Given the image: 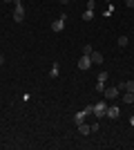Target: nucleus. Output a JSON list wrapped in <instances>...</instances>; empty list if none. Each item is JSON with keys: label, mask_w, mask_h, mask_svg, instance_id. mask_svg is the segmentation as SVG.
<instances>
[{"label": "nucleus", "mask_w": 134, "mask_h": 150, "mask_svg": "<svg viewBox=\"0 0 134 150\" xmlns=\"http://www.w3.org/2000/svg\"><path fill=\"white\" fill-rule=\"evenodd\" d=\"M13 23H22L25 20V7H22V0H13Z\"/></svg>", "instance_id": "f257e3e1"}, {"label": "nucleus", "mask_w": 134, "mask_h": 150, "mask_svg": "<svg viewBox=\"0 0 134 150\" xmlns=\"http://www.w3.org/2000/svg\"><path fill=\"white\" fill-rule=\"evenodd\" d=\"M105 112H107V103H105V101H98V103H94V117L96 119H103V117H105Z\"/></svg>", "instance_id": "f03ea898"}, {"label": "nucleus", "mask_w": 134, "mask_h": 150, "mask_svg": "<svg viewBox=\"0 0 134 150\" xmlns=\"http://www.w3.org/2000/svg\"><path fill=\"white\" fill-rule=\"evenodd\" d=\"M65 20H67V16H58L54 23H51V31H63V27H65Z\"/></svg>", "instance_id": "7ed1b4c3"}, {"label": "nucleus", "mask_w": 134, "mask_h": 150, "mask_svg": "<svg viewBox=\"0 0 134 150\" xmlns=\"http://www.w3.org/2000/svg\"><path fill=\"white\" fill-rule=\"evenodd\" d=\"M92 65H94V63H92V58H89V56H85V54H83L81 58H78V69H83V72H87V69L92 67Z\"/></svg>", "instance_id": "20e7f679"}, {"label": "nucleus", "mask_w": 134, "mask_h": 150, "mask_svg": "<svg viewBox=\"0 0 134 150\" xmlns=\"http://www.w3.org/2000/svg\"><path fill=\"white\" fill-rule=\"evenodd\" d=\"M119 114H121L119 105H107V112H105V117H107V119H119Z\"/></svg>", "instance_id": "39448f33"}, {"label": "nucleus", "mask_w": 134, "mask_h": 150, "mask_svg": "<svg viewBox=\"0 0 134 150\" xmlns=\"http://www.w3.org/2000/svg\"><path fill=\"white\" fill-rule=\"evenodd\" d=\"M103 96H105V99H116V96H119V88H105L103 90Z\"/></svg>", "instance_id": "423d86ee"}, {"label": "nucleus", "mask_w": 134, "mask_h": 150, "mask_svg": "<svg viewBox=\"0 0 134 150\" xmlns=\"http://www.w3.org/2000/svg\"><path fill=\"white\" fill-rule=\"evenodd\" d=\"M89 58H92V63H94V65H101V63H103V54H101V52H92V54H89Z\"/></svg>", "instance_id": "0eeeda50"}, {"label": "nucleus", "mask_w": 134, "mask_h": 150, "mask_svg": "<svg viewBox=\"0 0 134 150\" xmlns=\"http://www.w3.org/2000/svg\"><path fill=\"white\" fill-rule=\"evenodd\" d=\"M78 132H81V134H85V137H87L89 132H92V128H89V125H87V123H85V121H83V123H78Z\"/></svg>", "instance_id": "6e6552de"}, {"label": "nucleus", "mask_w": 134, "mask_h": 150, "mask_svg": "<svg viewBox=\"0 0 134 150\" xmlns=\"http://www.w3.org/2000/svg\"><path fill=\"white\" fill-rule=\"evenodd\" d=\"M85 117H87V114H85L83 110H81V112H76V114H74V123H76V125H78V123H83Z\"/></svg>", "instance_id": "1a4fd4ad"}, {"label": "nucleus", "mask_w": 134, "mask_h": 150, "mask_svg": "<svg viewBox=\"0 0 134 150\" xmlns=\"http://www.w3.org/2000/svg\"><path fill=\"white\" fill-rule=\"evenodd\" d=\"M58 72H60V65H58V63H54V65H51L49 76H51V79H56V76H58Z\"/></svg>", "instance_id": "9d476101"}, {"label": "nucleus", "mask_w": 134, "mask_h": 150, "mask_svg": "<svg viewBox=\"0 0 134 150\" xmlns=\"http://www.w3.org/2000/svg\"><path fill=\"white\" fill-rule=\"evenodd\" d=\"M123 103H128V105H130V103H134V94L132 92H125V94H123Z\"/></svg>", "instance_id": "9b49d317"}, {"label": "nucleus", "mask_w": 134, "mask_h": 150, "mask_svg": "<svg viewBox=\"0 0 134 150\" xmlns=\"http://www.w3.org/2000/svg\"><path fill=\"white\" fill-rule=\"evenodd\" d=\"M92 52H94V47H92V43H85V47H83V54H85V56H89Z\"/></svg>", "instance_id": "f8f14e48"}, {"label": "nucleus", "mask_w": 134, "mask_h": 150, "mask_svg": "<svg viewBox=\"0 0 134 150\" xmlns=\"http://www.w3.org/2000/svg\"><path fill=\"white\" fill-rule=\"evenodd\" d=\"M128 43H130V38H128V36H119V47H125Z\"/></svg>", "instance_id": "ddd939ff"}, {"label": "nucleus", "mask_w": 134, "mask_h": 150, "mask_svg": "<svg viewBox=\"0 0 134 150\" xmlns=\"http://www.w3.org/2000/svg\"><path fill=\"white\" fill-rule=\"evenodd\" d=\"M125 92H132L134 94V81H125Z\"/></svg>", "instance_id": "4468645a"}, {"label": "nucleus", "mask_w": 134, "mask_h": 150, "mask_svg": "<svg viewBox=\"0 0 134 150\" xmlns=\"http://www.w3.org/2000/svg\"><path fill=\"white\" fill-rule=\"evenodd\" d=\"M83 18H85V20H92V18H94V11H92V9H87V11L83 13Z\"/></svg>", "instance_id": "2eb2a0df"}, {"label": "nucleus", "mask_w": 134, "mask_h": 150, "mask_svg": "<svg viewBox=\"0 0 134 150\" xmlns=\"http://www.w3.org/2000/svg\"><path fill=\"white\" fill-rule=\"evenodd\" d=\"M98 81H101V83L107 81V72H101V74H98Z\"/></svg>", "instance_id": "dca6fc26"}, {"label": "nucleus", "mask_w": 134, "mask_h": 150, "mask_svg": "<svg viewBox=\"0 0 134 150\" xmlns=\"http://www.w3.org/2000/svg\"><path fill=\"white\" fill-rule=\"evenodd\" d=\"M87 9H92V11L96 9V2H94V0H87Z\"/></svg>", "instance_id": "f3484780"}, {"label": "nucleus", "mask_w": 134, "mask_h": 150, "mask_svg": "<svg viewBox=\"0 0 134 150\" xmlns=\"http://www.w3.org/2000/svg\"><path fill=\"white\" fill-rule=\"evenodd\" d=\"M83 112H85V114H92V112H94V105H87V108H83Z\"/></svg>", "instance_id": "a211bd4d"}, {"label": "nucleus", "mask_w": 134, "mask_h": 150, "mask_svg": "<svg viewBox=\"0 0 134 150\" xmlns=\"http://www.w3.org/2000/svg\"><path fill=\"white\" fill-rule=\"evenodd\" d=\"M103 90H105V85H103V83L98 81V83H96V92H103Z\"/></svg>", "instance_id": "6ab92c4d"}, {"label": "nucleus", "mask_w": 134, "mask_h": 150, "mask_svg": "<svg viewBox=\"0 0 134 150\" xmlns=\"http://www.w3.org/2000/svg\"><path fill=\"white\" fill-rule=\"evenodd\" d=\"M125 5H128L130 9H134V0H125Z\"/></svg>", "instance_id": "aec40b11"}, {"label": "nucleus", "mask_w": 134, "mask_h": 150, "mask_svg": "<svg viewBox=\"0 0 134 150\" xmlns=\"http://www.w3.org/2000/svg\"><path fill=\"white\" fill-rule=\"evenodd\" d=\"M56 2H60V5H67V2H69V0H56Z\"/></svg>", "instance_id": "412c9836"}, {"label": "nucleus", "mask_w": 134, "mask_h": 150, "mask_svg": "<svg viewBox=\"0 0 134 150\" xmlns=\"http://www.w3.org/2000/svg\"><path fill=\"white\" fill-rule=\"evenodd\" d=\"M2 63H5V54H0V65H2Z\"/></svg>", "instance_id": "4be33fe9"}, {"label": "nucleus", "mask_w": 134, "mask_h": 150, "mask_svg": "<svg viewBox=\"0 0 134 150\" xmlns=\"http://www.w3.org/2000/svg\"><path fill=\"white\" fill-rule=\"evenodd\" d=\"M130 123H132V128H134V117H130Z\"/></svg>", "instance_id": "5701e85b"}, {"label": "nucleus", "mask_w": 134, "mask_h": 150, "mask_svg": "<svg viewBox=\"0 0 134 150\" xmlns=\"http://www.w3.org/2000/svg\"><path fill=\"white\" fill-rule=\"evenodd\" d=\"M5 2H13V0H5Z\"/></svg>", "instance_id": "b1692460"}]
</instances>
